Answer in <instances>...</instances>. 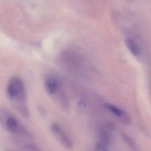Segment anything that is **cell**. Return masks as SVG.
I'll return each mask as SVG.
<instances>
[{
	"label": "cell",
	"mask_w": 151,
	"mask_h": 151,
	"mask_svg": "<svg viewBox=\"0 0 151 151\" xmlns=\"http://www.w3.org/2000/svg\"><path fill=\"white\" fill-rule=\"evenodd\" d=\"M104 106L105 109H107L115 116L119 118H120V117L122 116L123 113H124V111L123 110H121L117 106L110 104L105 103L104 104Z\"/></svg>",
	"instance_id": "obj_9"
},
{
	"label": "cell",
	"mask_w": 151,
	"mask_h": 151,
	"mask_svg": "<svg viewBox=\"0 0 151 151\" xmlns=\"http://www.w3.org/2000/svg\"><path fill=\"white\" fill-rule=\"evenodd\" d=\"M0 119L2 125L10 133L23 139L32 140L33 138L31 132L5 109L1 110Z\"/></svg>",
	"instance_id": "obj_2"
},
{
	"label": "cell",
	"mask_w": 151,
	"mask_h": 151,
	"mask_svg": "<svg viewBox=\"0 0 151 151\" xmlns=\"http://www.w3.org/2000/svg\"><path fill=\"white\" fill-rule=\"evenodd\" d=\"M109 146L100 141H98L95 145L94 151H108Z\"/></svg>",
	"instance_id": "obj_10"
},
{
	"label": "cell",
	"mask_w": 151,
	"mask_h": 151,
	"mask_svg": "<svg viewBox=\"0 0 151 151\" xmlns=\"http://www.w3.org/2000/svg\"><path fill=\"white\" fill-rule=\"evenodd\" d=\"M6 93L7 97L19 113L24 118H29L26 91L22 80L16 76L12 78L7 84Z\"/></svg>",
	"instance_id": "obj_1"
},
{
	"label": "cell",
	"mask_w": 151,
	"mask_h": 151,
	"mask_svg": "<svg viewBox=\"0 0 151 151\" xmlns=\"http://www.w3.org/2000/svg\"><path fill=\"white\" fill-rule=\"evenodd\" d=\"M5 151H17L15 150H7Z\"/></svg>",
	"instance_id": "obj_12"
},
{
	"label": "cell",
	"mask_w": 151,
	"mask_h": 151,
	"mask_svg": "<svg viewBox=\"0 0 151 151\" xmlns=\"http://www.w3.org/2000/svg\"><path fill=\"white\" fill-rule=\"evenodd\" d=\"M120 119L121 122L125 125H129L131 122V119L130 115L127 112L125 111Z\"/></svg>",
	"instance_id": "obj_11"
},
{
	"label": "cell",
	"mask_w": 151,
	"mask_h": 151,
	"mask_svg": "<svg viewBox=\"0 0 151 151\" xmlns=\"http://www.w3.org/2000/svg\"><path fill=\"white\" fill-rule=\"evenodd\" d=\"M13 142L16 145L27 151H43L35 145L25 142L19 138L14 139Z\"/></svg>",
	"instance_id": "obj_5"
},
{
	"label": "cell",
	"mask_w": 151,
	"mask_h": 151,
	"mask_svg": "<svg viewBox=\"0 0 151 151\" xmlns=\"http://www.w3.org/2000/svg\"><path fill=\"white\" fill-rule=\"evenodd\" d=\"M50 128L51 133L64 148L68 150L73 148V141L61 126L58 123H53Z\"/></svg>",
	"instance_id": "obj_3"
},
{
	"label": "cell",
	"mask_w": 151,
	"mask_h": 151,
	"mask_svg": "<svg viewBox=\"0 0 151 151\" xmlns=\"http://www.w3.org/2000/svg\"><path fill=\"white\" fill-rule=\"evenodd\" d=\"M44 84L46 91L50 95L58 96L59 98H60L62 86L56 77L52 76H47L44 80Z\"/></svg>",
	"instance_id": "obj_4"
},
{
	"label": "cell",
	"mask_w": 151,
	"mask_h": 151,
	"mask_svg": "<svg viewBox=\"0 0 151 151\" xmlns=\"http://www.w3.org/2000/svg\"><path fill=\"white\" fill-rule=\"evenodd\" d=\"M121 138L124 142L130 147V149L133 151H141L137 145L133 140L132 138L127 134L125 133H122L121 134Z\"/></svg>",
	"instance_id": "obj_8"
},
{
	"label": "cell",
	"mask_w": 151,
	"mask_h": 151,
	"mask_svg": "<svg viewBox=\"0 0 151 151\" xmlns=\"http://www.w3.org/2000/svg\"><path fill=\"white\" fill-rule=\"evenodd\" d=\"M125 44L128 49L133 55L137 56L141 54L140 47L134 40L130 39H126L125 40Z\"/></svg>",
	"instance_id": "obj_6"
},
{
	"label": "cell",
	"mask_w": 151,
	"mask_h": 151,
	"mask_svg": "<svg viewBox=\"0 0 151 151\" xmlns=\"http://www.w3.org/2000/svg\"><path fill=\"white\" fill-rule=\"evenodd\" d=\"M112 138V137L111 133L110 131L104 129L100 130L98 141L102 142L109 146L111 143Z\"/></svg>",
	"instance_id": "obj_7"
}]
</instances>
